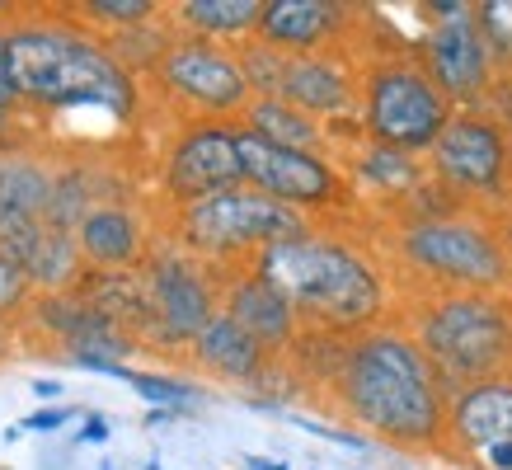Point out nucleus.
<instances>
[{
    "label": "nucleus",
    "instance_id": "1",
    "mask_svg": "<svg viewBox=\"0 0 512 470\" xmlns=\"http://www.w3.org/2000/svg\"><path fill=\"white\" fill-rule=\"evenodd\" d=\"M343 414L400 452H433L451 442V391L414 334L376 325L339 339L329 367Z\"/></svg>",
    "mask_w": 512,
    "mask_h": 470
},
{
    "label": "nucleus",
    "instance_id": "2",
    "mask_svg": "<svg viewBox=\"0 0 512 470\" xmlns=\"http://www.w3.org/2000/svg\"><path fill=\"white\" fill-rule=\"evenodd\" d=\"M5 33L24 104L43 113H109L113 123L137 118V76L99 33L80 29L71 15H10Z\"/></svg>",
    "mask_w": 512,
    "mask_h": 470
},
{
    "label": "nucleus",
    "instance_id": "3",
    "mask_svg": "<svg viewBox=\"0 0 512 470\" xmlns=\"http://www.w3.org/2000/svg\"><path fill=\"white\" fill-rule=\"evenodd\" d=\"M249 268L292 301L306 334L353 339L376 329V320L386 315V278L376 259L339 235L311 231L301 240L268 245Z\"/></svg>",
    "mask_w": 512,
    "mask_h": 470
},
{
    "label": "nucleus",
    "instance_id": "4",
    "mask_svg": "<svg viewBox=\"0 0 512 470\" xmlns=\"http://www.w3.org/2000/svg\"><path fill=\"white\" fill-rule=\"evenodd\" d=\"M414 344L428 353L447 391L512 376V297L508 292H423Z\"/></svg>",
    "mask_w": 512,
    "mask_h": 470
},
{
    "label": "nucleus",
    "instance_id": "5",
    "mask_svg": "<svg viewBox=\"0 0 512 470\" xmlns=\"http://www.w3.org/2000/svg\"><path fill=\"white\" fill-rule=\"evenodd\" d=\"M395 259L428 282V292H503L512 282L503 231L461 203L404 217L395 231Z\"/></svg>",
    "mask_w": 512,
    "mask_h": 470
},
{
    "label": "nucleus",
    "instance_id": "6",
    "mask_svg": "<svg viewBox=\"0 0 512 470\" xmlns=\"http://www.w3.org/2000/svg\"><path fill=\"white\" fill-rule=\"evenodd\" d=\"M311 231L315 221L306 212H296V207L278 203V198H268L249 184L174 212V240L188 254H198L202 264H231V259L254 264L268 245L301 240Z\"/></svg>",
    "mask_w": 512,
    "mask_h": 470
},
{
    "label": "nucleus",
    "instance_id": "7",
    "mask_svg": "<svg viewBox=\"0 0 512 470\" xmlns=\"http://www.w3.org/2000/svg\"><path fill=\"white\" fill-rule=\"evenodd\" d=\"M456 118V104L437 90V80L428 76V66L409 52H390L376 57L362 71V109H357V127L381 146L423 156L433 151L437 137L447 132Z\"/></svg>",
    "mask_w": 512,
    "mask_h": 470
},
{
    "label": "nucleus",
    "instance_id": "8",
    "mask_svg": "<svg viewBox=\"0 0 512 470\" xmlns=\"http://www.w3.org/2000/svg\"><path fill=\"white\" fill-rule=\"evenodd\" d=\"M160 94L193 113L198 123H221V118H245L254 104V85H249L240 52L193 33H174V43L165 47L160 66L151 71Z\"/></svg>",
    "mask_w": 512,
    "mask_h": 470
},
{
    "label": "nucleus",
    "instance_id": "9",
    "mask_svg": "<svg viewBox=\"0 0 512 470\" xmlns=\"http://www.w3.org/2000/svg\"><path fill=\"white\" fill-rule=\"evenodd\" d=\"M428 174L456 203H498L512 179V141L494 113L461 109L428 151Z\"/></svg>",
    "mask_w": 512,
    "mask_h": 470
},
{
    "label": "nucleus",
    "instance_id": "10",
    "mask_svg": "<svg viewBox=\"0 0 512 470\" xmlns=\"http://www.w3.org/2000/svg\"><path fill=\"white\" fill-rule=\"evenodd\" d=\"M235 141H240L245 184L268 193V198H278V203L296 207V212H306V217L353 203V184L343 179V170L329 156L278 146V141L259 137V132H249V127H240V123H235Z\"/></svg>",
    "mask_w": 512,
    "mask_h": 470
},
{
    "label": "nucleus",
    "instance_id": "11",
    "mask_svg": "<svg viewBox=\"0 0 512 470\" xmlns=\"http://www.w3.org/2000/svg\"><path fill=\"white\" fill-rule=\"evenodd\" d=\"M428 15H433V24L419 43V62L428 66V76L437 80V90L447 94L451 104L475 109L484 94L494 90V47L484 38L475 10L461 0H433Z\"/></svg>",
    "mask_w": 512,
    "mask_h": 470
},
{
    "label": "nucleus",
    "instance_id": "12",
    "mask_svg": "<svg viewBox=\"0 0 512 470\" xmlns=\"http://www.w3.org/2000/svg\"><path fill=\"white\" fill-rule=\"evenodd\" d=\"M165 198L179 207L207 203L217 193L245 188V165H240V141L235 123H188L165 151V170H160Z\"/></svg>",
    "mask_w": 512,
    "mask_h": 470
},
{
    "label": "nucleus",
    "instance_id": "13",
    "mask_svg": "<svg viewBox=\"0 0 512 470\" xmlns=\"http://www.w3.org/2000/svg\"><path fill=\"white\" fill-rule=\"evenodd\" d=\"M141 282H146L151 315H156L160 334L170 344H193L221 311V297H217V287H212L207 264H202L198 254H188L184 245L151 250Z\"/></svg>",
    "mask_w": 512,
    "mask_h": 470
},
{
    "label": "nucleus",
    "instance_id": "14",
    "mask_svg": "<svg viewBox=\"0 0 512 470\" xmlns=\"http://www.w3.org/2000/svg\"><path fill=\"white\" fill-rule=\"evenodd\" d=\"M451 442L480 470H512V376L451 395Z\"/></svg>",
    "mask_w": 512,
    "mask_h": 470
},
{
    "label": "nucleus",
    "instance_id": "15",
    "mask_svg": "<svg viewBox=\"0 0 512 470\" xmlns=\"http://www.w3.org/2000/svg\"><path fill=\"white\" fill-rule=\"evenodd\" d=\"M278 99L296 104L320 123L343 118V113L362 109V80L339 52H315V57H287L282 66V90Z\"/></svg>",
    "mask_w": 512,
    "mask_h": 470
},
{
    "label": "nucleus",
    "instance_id": "16",
    "mask_svg": "<svg viewBox=\"0 0 512 470\" xmlns=\"http://www.w3.org/2000/svg\"><path fill=\"white\" fill-rule=\"evenodd\" d=\"M348 29H353L348 5H334V0H268L259 43H268L282 57H315V52H329Z\"/></svg>",
    "mask_w": 512,
    "mask_h": 470
},
{
    "label": "nucleus",
    "instance_id": "17",
    "mask_svg": "<svg viewBox=\"0 0 512 470\" xmlns=\"http://www.w3.org/2000/svg\"><path fill=\"white\" fill-rule=\"evenodd\" d=\"M221 311L240 320V325L268 348V353H282V348H292L306 339V329H301V315L292 311V301L282 297L278 287L268 278H259L254 268H240L231 282H226V292H221Z\"/></svg>",
    "mask_w": 512,
    "mask_h": 470
},
{
    "label": "nucleus",
    "instance_id": "18",
    "mask_svg": "<svg viewBox=\"0 0 512 470\" xmlns=\"http://www.w3.org/2000/svg\"><path fill=\"white\" fill-rule=\"evenodd\" d=\"M76 240L85 264L99 268V273H132V268H146V259H151L146 221L123 203H94L80 217Z\"/></svg>",
    "mask_w": 512,
    "mask_h": 470
},
{
    "label": "nucleus",
    "instance_id": "19",
    "mask_svg": "<svg viewBox=\"0 0 512 470\" xmlns=\"http://www.w3.org/2000/svg\"><path fill=\"white\" fill-rule=\"evenodd\" d=\"M193 362H198L207 376H221V381H240V386H249V381H264L273 353H268V348L259 344L240 320H231L226 311H217V320L193 339Z\"/></svg>",
    "mask_w": 512,
    "mask_h": 470
},
{
    "label": "nucleus",
    "instance_id": "20",
    "mask_svg": "<svg viewBox=\"0 0 512 470\" xmlns=\"http://www.w3.org/2000/svg\"><path fill=\"white\" fill-rule=\"evenodd\" d=\"M268 0H184L174 5V24L193 38H259V24H264Z\"/></svg>",
    "mask_w": 512,
    "mask_h": 470
},
{
    "label": "nucleus",
    "instance_id": "21",
    "mask_svg": "<svg viewBox=\"0 0 512 470\" xmlns=\"http://www.w3.org/2000/svg\"><path fill=\"white\" fill-rule=\"evenodd\" d=\"M80 264H85V254H80V240L71 226H62V221H43V231H38V240L29 245V254H24V273L33 278V287L38 292H66V287H76L80 278Z\"/></svg>",
    "mask_w": 512,
    "mask_h": 470
},
{
    "label": "nucleus",
    "instance_id": "22",
    "mask_svg": "<svg viewBox=\"0 0 512 470\" xmlns=\"http://www.w3.org/2000/svg\"><path fill=\"white\" fill-rule=\"evenodd\" d=\"M240 127L259 132V137L278 141V146H296V151H315V156H329V132L320 118L301 113L287 99H254L240 118Z\"/></svg>",
    "mask_w": 512,
    "mask_h": 470
},
{
    "label": "nucleus",
    "instance_id": "23",
    "mask_svg": "<svg viewBox=\"0 0 512 470\" xmlns=\"http://www.w3.org/2000/svg\"><path fill=\"white\" fill-rule=\"evenodd\" d=\"M353 170H357V179H367V184L390 193V198H414L419 184L428 179L419 156L395 151V146H381V141H372L367 132H362V146L353 151Z\"/></svg>",
    "mask_w": 512,
    "mask_h": 470
},
{
    "label": "nucleus",
    "instance_id": "24",
    "mask_svg": "<svg viewBox=\"0 0 512 470\" xmlns=\"http://www.w3.org/2000/svg\"><path fill=\"white\" fill-rule=\"evenodd\" d=\"M71 19L90 24V29H109V38H113V33L160 19V5L156 0H80L76 10H71Z\"/></svg>",
    "mask_w": 512,
    "mask_h": 470
},
{
    "label": "nucleus",
    "instance_id": "25",
    "mask_svg": "<svg viewBox=\"0 0 512 470\" xmlns=\"http://www.w3.org/2000/svg\"><path fill=\"white\" fill-rule=\"evenodd\" d=\"M127 386L137 395H146L151 400V409H179V405H193L198 400V386L193 381H174V376H156V372H127Z\"/></svg>",
    "mask_w": 512,
    "mask_h": 470
},
{
    "label": "nucleus",
    "instance_id": "26",
    "mask_svg": "<svg viewBox=\"0 0 512 470\" xmlns=\"http://www.w3.org/2000/svg\"><path fill=\"white\" fill-rule=\"evenodd\" d=\"M475 19H480L498 62H512V0H484V5H475Z\"/></svg>",
    "mask_w": 512,
    "mask_h": 470
},
{
    "label": "nucleus",
    "instance_id": "27",
    "mask_svg": "<svg viewBox=\"0 0 512 470\" xmlns=\"http://www.w3.org/2000/svg\"><path fill=\"white\" fill-rule=\"evenodd\" d=\"M33 292H38V287H33L29 273H24L10 254H0V320H10V315L24 311V301H29Z\"/></svg>",
    "mask_w": 512,
    "mask_h": 470
},
{
    "label": "nucleus",
    "instance_id": "28",
    "mask_svg": "<svg viewBox=\"0 0 512 470\" xmlns=\"http://www.w3.org/2000/svg\"><path fill=\"white\" fill-rule=\"evenodd\" d=\"M19 104H24V99H19L15 66H10V33H5V24H0V137H5V127L15 123Z\"/></svg>",
    "mask_w": 512,
    "mask_h": 470
},
{
    "label": "nucleus",
    "instance_id": "29",
    "mask_svg": "<svg viewBox=\"0 0 512 470\" xmlns=\"http://www.w3.org/2000/svg\"><path fill=\"white\" fill-rule=\"evenodd\" d=\"M287 423H296V428H306V433H315V438H329V442H339V447H367V442L357 438L353 428H329V423L320 419H306V414H292Z\"/></svg>",
    "mask_w": 512,
    "mask_h": 470
},
{
    "label": "nucleus",
    "instance_id": "30",
    "mask_svg": "<svg viewBox=\"0 0 512 470\" xmlns=\"http://www.w3.org/2000/svg\"><path fill=\"white\" fill-rule=\"evenodd\" d=\"M66 419H71L66 405H43V409H33L19 428H24V433H57V428H66Z\"/></svg>",
    "mask_w": 512,
    "mask_h": 470
},
{
    "label": "nucleus",
    "instance_id": "31",
    "mask_svg": "<svg viewBox=\"0 0 512 470\" xmlns=\"http://www.w3.org/2000/svg\"><path fill=\"white\" fill-rule=\"evenodd\" d=\"M85 428H80V442H109V423H104V414H85Z\"/></svg>",
    "mask_w": 512,
    "mask_h": 470
},
{
    "label": "nucleus",
    "instance_id": "32",
    "mask_svg": "<svg viewBox=\"0 0 512 470\" xmlns=\"http://www.w3.org/2000/svg\"><path fill=\"white\" fill-rule=\"evenodd\" d=\"M33 395H38V400H57V395H62V381H52V376H47V381H33Z\"/></svg>",
    "mask_w": 512,
    "mask_h": 470
},
{
    "label": "nucleus",
    "instance_id": "33",
    "mask_svg": "<svg viewBox=\"0 0 512 470\" xmlns=\"http://www.w3.org/2000/svg\"><path fill=\"white\" fill-rule=\"evenodd\" d=\"M245 466L249 470H287L282 461H264V456H245Z\"/></svg>",
    "mask_w": 512,
    "mask_h": 470
},
{
    "label": "nucleus",
    "instance_id": "34",
    "mask_svg": "<svg viewBox=\"0 0 512 470\" xmlns=\"http://www.w3.org/2000/svg\"><path fill=\"white\" fill-rule=\"evenodd\" d=\"M5 353H10V325L0 320V358H5Z\"/></svg>",
    "mask_w": 512,
    "mask_h": 470
},
{
    "label": "nucleus",
    "instance_id": "35",
    "mask_svg": "<svg viewBox=\"0 0 512 470\" xmlns=\"http://www.w3.org/2000/svg\"><path fill=\"white\" fill-rule=\"evenodd\" d=\"M503 240H508V268H512V217H508V226H503ZM512 287V282H508Z\"/></svg>",
    "mask_w": 512,
    "mask_h": 470
},
{
    "label": "nucleus",
    "instance_id": "36",
    "mask_svg": "<svg viewBox=\"0 0 512 470\" xmlns=\"http://www.w3.org/2000/svg\"><path fill=\"white\" fill-rule=\"evenodd\" d=\"M0 470H5V466H0Z\"/></svg>",
    "mask_w": 512,
    "mask_h": 470
}]
</instances>
